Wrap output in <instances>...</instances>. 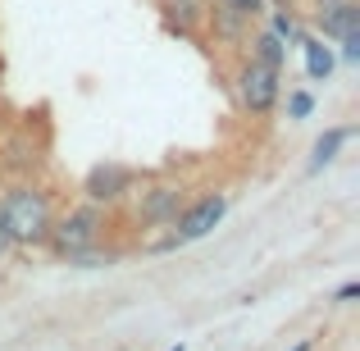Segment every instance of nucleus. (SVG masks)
Segmentation results:
<instances>
[{
	"mask_svg": "<svg viewBox=\"0 0 360 351\" xmlns=\"http://www.w3.org/2000/svg\"><path fill=\"white\" fill-rule=\"evenodd\" d=\"M96 229H101V215L96 210H78L55 229V246H60L64 255H78V251H87V246L96 242Z\"/></svg>",
	"mask_w": 360,
	"mask_h": 351,
	"instance_id": "7ed1b4c3",
	"label": "nucleus"
},
{
	"mask_svg": "<svg viewBox=\"0 0 360 351\" xmlns=\"http://www.w3.org/2000/svg\"><path fill=\"white\" fill-rule=\"evenodd\" d=\"M0 215H5V229L14 242H41L46 229H51V215H46V201L37 192H27V187H18V192H9V201L0 205Z\"/></svg>",
	"mask_w": 360,
	"mask_h": 351,
	"instance_id": "f257e3e1",
	"label": "nucleus"
},
{
	"mask_svg": "<svg viewBox=\"0 0 360 351\" xmlns=\"http://www.w3.org/2000/svg\"><path fill=\"white\" fill-rule=\"evenodd\" d=\"M128 169H119V165H101V169H91V178H87V196L91 201H115V196L128 192Z\"/></svg>",
	"mask_w": 360,
	"mask_h": 351,
	"instance_id": "39448f33",
	"label": "nucleus"
},
{
	"mask_svg": "<svg viewBox=\"0 0 360 351\" xmlns=\"http://www.w3.org/2000/svg\"><path fill=\"white\" fill-rule=\"evenodd\" d=\"M306 69H310V78H328V69H333V55H328L319 42H306Z\"/></svg>",
	"mask_w": 360,
	"mask_h": 351,
	"instance_id": "0eeeda50",
	"label": "nucleus"
},
{
	"mask_svg": "<svg viewBox=\"0 0 360 351\" xmlns=\"http://www.w3.org/2000/svg\"><path fill=\"white\" fill-rule=\"evenodd\" d=\"M229 5H238V9H246V14H251V9H260V0H229Z\"/></svg>",
	"mask_w": 360,
	"mask_h": 351,
	"instance_id": "f8f14e48",
	"label": "nucleus"
},
{
	"mask_svg": "<svg viewBox=\"0 0 360 351\" xmlns=\"http://www.w3.org/2000/svg\"><path fill=\"white\" fill-rule=\"evenodd\" d=\"M292 115H310V96H292Z\"/></svg>",
	"mask_w": 360,
	"mask_h": 351,
	"instance_id": "9b49d317",
	"label": "nucleus"
},
{
	"mask_svg": "<svg viewBox=\"0 0 360 351\" xmlns=\"http://www.w3.org/2000/svg\"><path fill=\"white\" fill-rule=\"evenodd\" d=\"M178 205H183L178 187H155V192L141 196V219H146V224H165V219L178 215Z\"/></svg>",
	"mask_w": 360,
	"mask_h": 351,
	"instance_id": "423d86ee",
	"label": "nucleus"
},
{
	"mask_svg": "<svg viewBox=\"0 0 360 351\" xmlns=\"http://www.w3.org/2000/svg\"><path fill=\"white\" fill-rule=\"evenodd\" d=\"M9 246H14V237H9V229H5V215H0V255H5Z\"/></svg>",
	"mask_w": 360,
	"mask_h": 351,
	"instance_id": "9d476101",
	"label": "nucleus"
},
{
	"mask_svg": "<svg viewBox=\"0 0 360 351\" xmlns=\"http://www.w3.org/2000/svg\"><path fill=\"white\" fill-rule=\"evenodd\" d=\"M242 101L255 110V115H264V110L278 101V69H269V64H246L242 69Z\"/></svg>",
	"mask_w": 360,
	"mask_h": 351,
	"instance_id": "f03ea898",
	"label": "nucleus"
},
{
	"mask_svg": "<svg viewBox=\"0 0 360 351\" xmlns=\"http://www.w3.org/2000/svg\"><path fill=\"white\" fill-rule=\"evenodd\" d=\"M224 210H229V201H224V196H205V201H196L192 210L183 215V242H196V237H205L214 229V224L224 219Z\"/></svg>",
	"mask_w": 360,
	"mask_h": 351,
	"instance_id": "20e7f679",
	"label": "nucleus"
},
{
	"mask_svg": "<svg viewBox=\"0 0 360 351\" xmlns=\"http://www.w3.org/2000/svg\"><path fill=\"white\" fill-rule=\"evenodd\" d=\"M255 46H260V64H269V69H278V60H283V42H278V37H260V42H255Z\"/></svg>",
	"mask_w": 360,
	"mask_h": 351,
	"instance_id": "1a4fd4ad",
	"label": "nucleus"
},
{
	"mask_svg": "<svg viewBox=\"0 0 360 351\" xmlns=\"http://www.w3.org/2000/svg\"><path fill=\"white\" fill-rule=\"evenodd\" d=\"M347 141V128H333V132H324L319 137V146H315V165H328V160L338 155V146Z\"/></svg>",
	"mask_w": 360,
	"mask_h": 351,
	"instance_id": "6e6552de",
	"label": "nucleus"
}]
</instances>
